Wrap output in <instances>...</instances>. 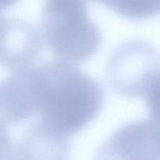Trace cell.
Segmentation results:
<instances>
[{
	"label": "cell",
	"instance_id": "10",
	"mask_svg": "<svg viewBox=\"0 0 160 160\" xmlns=\"http://www.w3.org/2000/svg\"><path fill=\"white\" fill-rule=\"evenodd\" d=\"M156 122H157V121H156Z\"/></svg>",
	"mask_w": 160,
	"mask_h": 160
},
{
	"label": "cell",
	"instance_id": "4",
	"mask_svg": "<svg viewBox=\"0 0 160 160\" xmlns=\"http://www.w3.org/2000/svg\"><path fill=\"white\" fill-rule=\"evenodd\" d=\"M94 160H160V124L130 122L119 128L97 151Z\"/></svg>",
	"mask_w": 160,
	"mask_h": 160
},
{
	"label": "cell",
	"instance_id": "1",
	"mask_svg": "<svg viewBox=\"0 0 160 160\" xmlns=\"http://www.w3.org/2000/svg\"><path fill=\"white\" fill-rule=\"evenodd\" d=\"M39 121L70 138L82 131L101 112L104 91L77 65L57 59L28 68Z\"/></svg>",
	"mask_w": 160,
	"mask_h": 160
},
{
	"label": "cell",
	"instance_id": "7",
	"mask_svg": "<svg viewBox=\"0 0 160 160\" xmlns=\"http://www.w3.org/2000/svg\"><path fill=\"white\" fill-rule=\"evenodd\" d=\"M102 4L133 20H144L160 14V0H88Z\"/></svg>",
	"mask_w": 160,
	"mask_h": 160
},
{
	"label": "cell",
	"instance_id": "8",
	"mask_svg": "<svg viewBox=\"0 0 160 160\" xmlns=\"http://www.w3.org/2000/svg\"><path fill=\"white\" fill-rule=\"evenodd\" d=\"M145 98L150 119L160 123V72L152 81Z\"/></svg>",
	"mask_w": 160,
	"mask_h": 160
},
{
	"label": "cell",
	"instance_id": "9",
	"mask_svg": "<svg viewBox=\"0 0 160 160\" xmlns=\"http://www.w3.org/2000/svg\"><path fill=\"white\" fill-rule=\"evenodd\" d=\"M18 0H0L1 2V8L2 9H8L10 6H13L14 4L17 2Z\"/></svg>",
	"mask_w": 160,
	"mask_h": 160
},
{
	"label": "cell",
	"instance_id": "2",
	"mask_svg": "<svg viewBox=\"0 0 160 160\" xmlns=\"http://www.w3.org/2000/svg\"><path fill=\"white\" fill-rule=\"evenodd\" d=\"M88 0H43L42 31L48 48L59 60L78 65L99 48L102 34L88 14Z\"/></svg>",
	"mask_w": 160,
	"mask_h": 160
},
{
	"label": "cell",
	"instance_id": "5",
	"mask_svg": "<svg viewBox=\"0 0 160 160\" xmlns=\"http://www.w3.org/2000/svg\"><path fill=\"white\" fill-rule=\"evenodd\" d=\"M1 63L12 73L36 65L45 42L41 31L28 22L2 18Z\"/></svg>",
	"mask_w": 160,
	"mask_h": 160
},
{
	"label": "cell",
	"instance_id": "3",
	"mask_svg": "<svg viewBox=\"0 0 160 160\" xmlns=\"http://www.w3.org/2000/svg\"><path fill=\"white\" fill-rule=\"evenodd\" d=\"M160 72L156 48L138 39L126 41L112 52L106 65V78L112 89L128 98H145Z\"/></svg>",
	"mask_w": 160,
	"mask_h": 160
},
{
	"label": "cell",
	"instance_id": "6",
	"mask_svg": "<svg viewBox=\"0 0 160 160\" xmlns=\"http://www.w3.org/2000/svg\"><path fill=\"white\" fill-rule=\"evenodd\" d=\"M20 160H69L70 145L64 137L38 120L17 144Z\"/></svg>",
	"mask_w": 160,
	"mask_h": 160
}]
</instances>
